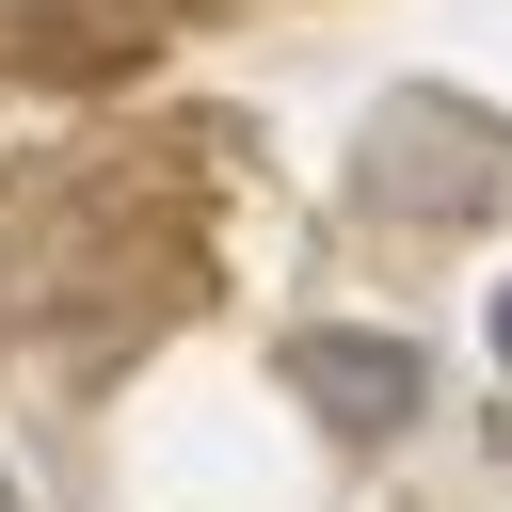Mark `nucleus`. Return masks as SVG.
Instances as JSON below:
<instances>
[{
	"label": "nucleus",
	"mask_w": 512,
	"mask_h": 512,
	"mask_svg": "<svg viewBox=\"0 0 512 512\" xmlns=\"http://www.w3.org/2000/svg\"><path fill=\"white\" fill-rule=\"evenodd\" d=\"M272 384H288L336 448H400V432L432 416V352H416L400 320H304V336L272 352Z\"/></svg>",
	"instance_id": "2"
},
{
	"label": "nucleus",
	"mask_w": 512,
	"mask_h": 512,
	"mask_svg": "<svg viewBox=\"0 0 512 512\" xmlns=\"http://www.w3.org/2000/svg\"><path fill=\"white\" fill-rule=\"evenodd\" d=\"M496 368H512V288H496Z\"/></svg>",
	"instance_id": "3"
},
{
	"label": "nucleus",
	"mask_w": 512,
	"mask_h": 512,
	"mask_svg": "<svg viewBox=\"0 0 512 512\" xmlns=\"http://www.w3.org/2000/svg\"><path fill=\"white\" fill-rule=\"evenodd\" d=\"M0 512H32V496H16V480H0Z\"/></svg>",
	"instance_id": "4"
},
{
	"label": "nucleus",
	"mask_w": 512,
	"mask_h": 512,
	"mask_svg": "<svg viewBox=\"0 0 512 512\" xmlns=\"http://www.w3.org/2000/svg\"><path fill=\"white\" fill-rule=\"evenodd\" d=\"M352 192L400 208V224H496V208H512V112H480V96H448V80H400V96L368 112Z\"/></svg>",
	"instance_id": "1"
}]
</instances>
